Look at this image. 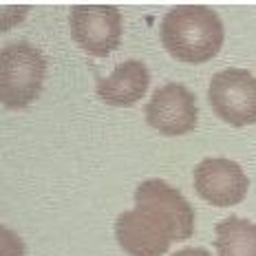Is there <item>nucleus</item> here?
Masks as SVG:
<instances>
[{
    "mask_svg": "<svg viewBox=\"0 0 256 256\" xmlns=\"http://www.w3.org/2000/svg\"><path fill=\"white\" fill-rule=\"evenodd\" d=\"M194 232V210L174 186L164 179H144L135 188V208L115 221L117 243L130 256H162L170 243Z\"/></svg>",
    "mask_w": 256,
    "mask_h": 256,
    "instance_id": "nucleus-1",
    "label": "nucleus"
},
{
    "mask_svg": "<svg viewBox=\"0 0 256 256\" xmlns=\"http://www.w3.org/2000/svg\"><path fill=\"white\" fill-rule=\"evenodd\" d=\"M159 36L166 51L184 62H208L221 51L223 22L208 4H177L162 18Z\"/></svg>",
    "mask_w": 256,
    "mask_h": 256,
    "instance_id": "nucleus-2",
    "label": "nucleus"
},
{
    "mask_svg": "<svg viewBox=\"0 0 256 256\" xmlns=\"http://www.w3.org/2000/svg\"><path fill=\"white\" fill-rule=\"evenodd\" d=\"M46 60L31 42H14L0 53V98L7 108H24L42 90Z\"/></svg>",
    "mask_w": 256,
    "mask_h": 256,
    "instance_id": "nucleus-3",
    "label": "nucleus"
},
{
    "mask_svg": "<svg viewBox=\"0 0 256 256\" xmlns=\"http://www.w3.org/2000/svg\"><path fill=\"white\" fill-rule=\"evenodd\" d=\"M214 113L232 126H250L256 122V78L248 68H221L208 86Z\"/></svg>",
    "mask_w": 256,
    "mask_h": 256,
    "instance_id": "nucleus-4",
    "label": "nucleus"
},
{
    "mask_svg": "<svg viewBox=\"0 0 256 256\" xmlns=\"http://www.w3.org/2000/svg\"><path fill=\"white\" fill-rule=\"evenodd\" d=\"M68 22L73 40L90 56H108L122 42V12L113 4H76Z\"/></svg>",
    "mask_w": 256,
    "mask_h": 256,
    "instance_id": "nucleus-5",
    "label": "nucleus"
},
{
    "mask_svg": "<svg viewBox=\"0 0 256 256\" xmlns=\"http://www.w3.org/2000/svg\"><path fill=\"white\" fill-rule=\"evenodd\" d=\"M199 120L194 93L179 82H168L152 93L146 104V122L164 135L177 137L194 130Z\"/></svg>",
    "mask_w": 256,
    "mask_h": 256,
    "instance_id": "nucleus-6",
    "label": "nucleus"
},
{
    "mask_svg": "<svg viewBox=\"0 0 256 256\" xmlns=\"http://www.w3.org/2000/svg\"><path fill=\"white\" fill-rule=\"evenodd\" d=\"M194 190L204 201L218 208L236 206L250 190V179L228 157H206L194 168Z\"/></svg>",
    "mask_w": 256,
    "mask_h": 256,
    "instance_id": "nucleus-7",
    "label": "nucleus"
},
{
    "mask_svg": "<svg viewBox=\"0 0 256 256\" xmlns=\"http://www.w3.org/2000/svg\"><path fill=\"white\" fill-rule=\"evenodd\" d=\"M150 84V71L142 60H126L108 78L98 80V95L110 106H130L140 102Z\"/></svg>",
    "mask_w": 256,
    "mask_h": 256,
    "instance_id": "nucleus-8",
    "label": "nucleus"
},
{
    "mask_svg": "<svg viewBox=\"0 0 256 256\" xmlns=\"http://www.w3.org/2000/svg\"><path fill=\"white\" fill-rule=\"evenodd\" d=\"M218 256H256V223L241 216H226L214 228Z\"/></svg>",
    "mask_w": 256,
    "mask_h": 256,
    "instance_id": "nucleus-9",
    "label": "nucleus"
},
{
    "mask_svg": "<svg viewBox=\"0 0 256 256\" xmlns=\"http://www.w3.org/2000/svg\"><path fill=\"white\" fill-rule=\"evenodd\" d=\"M172 256H212V254L204 248H184V250H177Z\"/></svg>",
    "mask_w": 256,
    "mask_h": 256,
    "instance_id": "nucleus-10",
    "label": "nucleus"
}]
</instances>
